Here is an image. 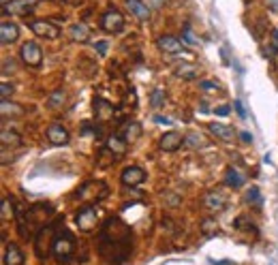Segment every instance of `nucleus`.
<instances>
[{"mask_svg":"<svg viewBox=\"0 0 278 265\" xmlns=\"http://www.w3.org/2000/svg\"><path fill=\"white\" fill-rule=\"evenodd\" d=\"M146 169H141V167L137 165H131V167H126L124 171H122V184L124 186H139V184H144L146 182Z\"/></svg>","mask_w":278,"mask_h":265,"instance_id":"10","label":"nucleus"},{"mask_svg":"<svg viewBox=\"0 0 278 265\" xmlns=\"http://www.w3.org/2000/svg\"><path fill=\"white\" fill-rule=\"evenodd\" d=\"M165 101H167V96H165V92H163V90H160V88H157V90H154V92L150 94V105L152 107H163L165 105Z\"/></svg>","mask_w":278,"mask_h":265,"instance_id":"30","label":"nucleus"},{"mask_svg":"<svg viewBox=\"0 0 278 265\" xmlns=\"http://www.w3.org/2000/svg\"><path fill=\"white\" fill-rule=\"evenodd\" d=\"M240 139L244 141V144H253V135L250 133H240Z\"/></svg>","mask_w":278,"mask_h":265,"instance_id":"42","label":"nucleus"},{"mask_svg":"<svg viewBox=\"0 0 278 265\" xmlns=\"http://www.w3.org/2000/svg\"><path fill=\"white\" fill-rule=\"evenodd\" d=\"M197 75H199L197 64H191V62H186L182 67L176 69V77H180V79H195Z\"/></svg>","mask_w":278,"mask_h":265,"instance_id":"25","label":"nucleus"},{"mask_svg":"<svg viewBox=\"0 0 278 265\" xmlns=\"http://www.w3.org/2000/svg\"><path fill=\"white\" fill-rule=\"evenodd\" d=\"M19 58H22V62L26 64V67L39 69V67H41V62H43L41 45H39L37 41H26L22 45V49H19Z\"/></svg>","mask_w":278,"mask_h":265,"instance_id":"7","label":"nucleus"},{"mask_svg":"<svg viewBox=\"0 0 278 265\" xmlns=\"http://www.w3.org/2000/svg\"><path fill=\"white\" fill-rule=\"evenodd\" d=\"M246 203L248 205H255V208H259L261 205V192L257 186H250L248 192H246Z\"/></svg>","mask_w":278,"mask_h":265,"instance_id":"28","label":"nucleus"},{"mask_svg":"<svg viewBox=\"0 0 278 265\" xmlns=\"http://www.w3.org/2000/svg\"><path fill=\"white\" fill-rule=\"evenodd\" d=\"M15 69V62H13V58H4V62H2V73L6 75L9 71Z\"/></svg>","mask_w":278,"mask_h":265,"instance_id":"37","label":"nucleus"},{"mask_svg":"<svg viewBox=\"0 0 278 265\" xmlns=\"http://www.w3.org/2000/svg\"><path fill=\"white\" fill-rule=\"evenodd\" d=\"M236 227H238V229H246L248 233H250V231H257V229L253 227V223H250L246 216H240V218H236Z\"/></svg>","mask_w":278,"mask_h":265,"instance_id":"34","label":"nucleus"},{"mask_svg":"<svg viewBox=\"0 0 278 265\" xmlns=\"http://www.w3.org/2000/svg\"><path fill=\"white\" fill-rule=\"evenodd\" d=\"M69 37L73 43H88L90 41V26L83 24V22L73 24L69 30Z\"/></svg>","mask_w":278,"mask_h":265,"instance_id":"19","label":"nucleus"},{"mask_svg":"<svg viewBox=\"0 0 278 265\" xmlns=\"http://www.w3.org/2000/svg\"><path fill=\"white\" fill-rule=\"evenodd\" d=\"M103 197H107V186L105 182H101V180H88V182H83L79 186V190H77V199H81V201H101Z\"/></svg>","mask_w":278,"mask_h":265,"instance_id":"3","label":"nucleus"},{"mask_svg":"<svg viewBox=\"0 0 278 265\" xmlns=\"http://www.w3.org/2000/svg\"><path fill=\"white\" fill-rule=\"evenodd\" d=\"M0 92H2V101H9V96L13 94V86L9 81H2V86H0Z\"/></svg>","mask_w":278,"mask_h":265,"instance_id":"35","label":"nucleus"},{"mask_svg":"<svg viewBox=\"0 0 278 265\" xmlns=\"http://www.w3.org/2000/svg\"><path fill=\"white\" fill-rule=\"evenodd\" d=\"M203 205L210 212H221V210L227 208V197H225L223 192H218V190H212V192H208V195L203 197Z\"/></svg>","mask_w":278,"mask_h":265,"instance_id":"16","label":"nucleus"},{"mask_svg":"<svg viewBox=\"0 0 278 265\" xmlns=\"http://www.w3.org/2000/svg\"><path fill=\"white\" fill-rule=\"evenodd\" d=\"M182 146H184V137L178 131H169V133H165L163 137L159 139V148L163 152H176Z\"/></svg>","mask_w":278,"mask_h":265,"instance_id":"12","label":"nucleus"},{"mask_svg":"<svg viewBox=\"0 0 278 265\" xmlns=\"http://www.w3.org/2000/svg\"><path fill=\"white\" fill-rule=\"evenodd\" d=\"M210 128V133L212 135H216L218 139H223V141H231L234 139V128H229V126H225V124H218V122H212V124H208Z\"/></svg>","mask_w":278,"mask_h":265,"instance_id":"22","label":"nucleus"},{"mask_svg":"<svg viewBox=\"0 0 278 265\" xmlns=\"http://www.w3.org/2000/svg\"><path fill=\"white\" fill-rule=\"evenodd\" d=\"M105 148H107V152L112 154L114 158H116V156H124L126 150H128V141L122 137V135H112V137L107 139Z\"/></svg>","mask_w":278,"mask_h":265,"instance_id":"15","label":"nucleus"},{"mask_svg":"<svg viewBox=\"0 0 278 265\" xmlns=\"http://www.w3.org/2000/svg\"><path fill=\"white\" fill-rule=\"evenodd\" d=\"M37 0H11V2H4L2 13L4 15H28V13L35 9Z\"/></svg>","mask_w":278,"mask_h":265,"instance_id":"11","label":"nucleus"},{"mask_svg":"<svg viewBox=\"0 0 278 265\" xmlns=\"http://www.w3.org/2000/svg\"><path fill=\"white\" fill-rule=\"evenodd\" d=\"M131 229L120 218H107L99 233V255L109 263H120L131 255Z\"/></svg>","mask_w":278,"mask_h":265,"instance_id":"1","label":"nucleus"},{"mask_svg":"<svg viewBox=\"0 0 278 265\" xmlns=\"http://www.w3.org/2000/svg\"><path fill=\"white\" fill-rule=\"evenodd\" d=\"M101 28L109 32V35H118V32L124 30V15L116 6H109L101 15Z\"/></svg>","mask_w":278,"mask_h":265,"instance_id":"6","label":"nucleus"},{"mask_svg":"<svg viewBox=\"0 0 278 265\" xmlns=\"http://www.w3.org/2000/svg\"><path fill=\"white\" fill-rule=\"evenodd\" d=\"M45 137L51 146H67L69 144V131L62 124H51L45 131Z\"/></svg>","mask_w":278,"mask_h":265,"instance_id":"13","label":"nucleus"},{"mask_svg":"<svg viewBox=\"0 0 278 265\" xmlns=\"http://www.w3.org/2000/svg\"><path fill=\"white\" fill-rule=\"evenodd\" d=\"M268 4H270V9H272L274 13L278 11V0H268Z\"/></svg>","mask_w":278,"mask_h":265,"instance_id":"44","label":"nucleus"},{"mask_svg":"<svg viewBox=\"0 0 278 265\" xmlns=\"http://www.w3.org/2000/svg\"><path fill=\"white\" fill-rule=\"evenodd\" d=\"M99 218H101L99 208H96V205H86V208H81L79 212H77L75 223H77V227H79V231H83V233H92V231L96 229V225H99Z\"/></svg>","mask_w":278,"mask_h":265,"instance_id":"5","label":"nucleus"},{"mask_svg":"<svg viewBox=\"0 0 278 265\" xmlns=\"http://www.w3.org/2000/svg\"><path fill=\"white\" fill-rule=\"evenodd\" d=\"M4 265H24V253L19 250L17 244H6Z\"/></svg>","mask_w":278,"mask_h":265,"instance_id":"20","label":"nucleus"},{"mask_svg":"<svg viewBox=\"0 0 278 265\" xmlns=\"http://www.w3.org/2000/svg\"><path fill=\"white\" fill-rule=\"evenodd\" d=\"M199 88H201V90H214V92H218V90H221V86H218L216 81H208V79L199 81Z\"/></svg>","mask_w":278,"mask_h":265,"instance_id":"36","label":"nucleus"},{"mask_svg":"<svg viewBox=\"0 0 278 265\" xmlns=\"http://www.w3.org/2000/svg\"><path fill=\"white\" fill-rule=\"evenodd\" d=\"M157 45H159V49L163 51V54H169V56H178V54H182V38H178V37H173V35H163V37H159L157 38Z\"/></svg>","mask_w":278,"mask_h":265,"instance_id":"9","label":"nucleus"},{"mask_svg":"<svg viewBox=\"0 0 278 265\" xmlns=\"http://www.w3.org/2000/svg\"><path fill=\"white\" fill-rule=\"evenodd\" d=\"M64 103H67V92H64V90H56V92H51V94L47 96V107L54 109V112L62 109Z\"/></svg>","mask_w":278,"mask_h":265,"instance_id":"23","label":"nucleus"},{"mask_svg":"<svg viewBox=\"0 0 278 265\" xmlns=\"http://www.w3.org/2000/svg\"><path fill=\"white\" fill-rule=\"evenodd\" d=\"M19 38V26L17 24H13V22H2L0 24V41H2V45H11V43H15Z\"/></svg>","mask_w":278,"mask_h":265,"instance_id":"17","label":"nucleus"},{"mask_svg":"<svg viewBox=\"0 0 278 265\" xmlns=\"http://www.w3.org/2000/svg\"><path fill=\"white\" fill-rule=\"evenodd\" d=\"M163 197H167V203L169 205H178L180 203V199L176 195H171V192H167V195H163Z\"/></svg>","mask_w":278,"mask_h":265,"instance_id":"41","label":"nucleus"},{"mask_svg":"<svg viewBox=\"0 0 278 265\" xmlns=\"http://www.w3.org/2000/svg\"><path fill=\"white\" fill-rule=\"evenodd\" d=\"M234 107H236V112H238V115H240V118H246V112H244V105H242L240 101H236Z\"/></svg>","mask_w":278,"mask_h":265,"instance_id":"40","label":"nucleus"},{"mask_svg":"<svg viewBox=\"0 0 278 265\" xmlns=\"http://www.w3.org/2000/svg\"><path fill=\"white\" fill-rule=\"evenodd\" d=\"M182 43H189V45H199L201 41H199V37L193 32L191 26H184L182 28Z\"/></svg>","mask_w":278,"mask_h":265,"instance_id":"29","label":"nucleus"},{"mask_svg":"<svg viewBox=\"0 0 278 265\" xmlns=\"http://www.w3.org/2000/svg\"><path fill=\"white\" fill-rule=\"evenodd\" d=\"M64 2H69V4H77L79 0H64Z\"/></svg>","mask_w":278,"mask_h":265,"instance_id":"46","label":"nucleus"},{"mask_svg":"<svg viewBox=\"0 0 278 265\" xmlns=\"http://www.w3.org/2000/svg\"><path fill=\"white\" fill-rule=\"evenodd\" d=\"M184 144L189 146V148H201L203 146V139H201V135H199V133H189L184 137Z\"/></svg>","mask_w":278,"mask_h":265,"instance_id":"31","label":"nucleus"},{"mask_svg":"<svg viewBox=\"0 0 278 265\" xmlns=\"http://www.w3.org/2000/svg\"><path fill=\"white\" fill-rule=\"evenodd\" d=\"M54 237H56V231L54 227H41L35 235V253L41 261H45L51 253V244H54Z\"/></svg>","mask_w":278,"mask_h":265,"instance_id":"4","label":"nucleus"},{"mask_svg":"<svg viewBox=\"0 0 278 265\" xmlns=\"http://www.w3.org/2000/svg\"><path fill=\"white\" fill-rule=\"evenodd\" d=\"M0 139H2V146L4 148H9V146H22V137H19L15 131H9V128H2Z\"/></svg>","mask_w":278,"mask_h":265,"instance_id":"26","label":"nucleus"},{"mask_svg":"<svg viewBox=\"0 0 278 265\" xmlns=\"http://www.w3.org/2000/svg\"><path fill=\"white\" fill-rule=\"evenodd\" d=\"M244 182H246V178H244L236 167H227V171H225V184H227L229 189H240V186H244Z\"/></svg>","mask_w":278,"mask_h":265,"instance_id":"21","label":"nucleus"},{"mask_svg":"<svg viewBox=\"0 0 278 265\" xmlns=\"http://www.w3.org/2000/svg\"><path fill=\"white\" fill-rule=\"evenodd\" d=\"M75 248H77V244H75V237L73 233H71L69 229H58L56 231V237H54V244H51V255H54V259L58 263H67L73 259V255H75Z\"/></svg>","mask_w":278,"mask_h":265,"instance_id":"2","label":"nucleus"},{"mask_svg":"<svg viewBox=\"0 0 278 265\" xmlns=\"http://www.w3.org/2000/svg\"><path fill=\"white\" fill-rule=\"evenodd\" d=\"M94 47H96V51H99V56H105L107 54V41H96Z\"/></svg>","mask_w":278,"mask_h":265,"instance_id":"38","label":"nucleus"},{"mask_svg":"<svg viewBox=\"0 0 278 265\" xmlns=\"http://www.w3.org/2000/svg\"><path fill=\"white\" fill-rule=\"evenodd\" d=\"M124 4L139 22H148V19L152 17V9L144 2V0H124Z\"/></svg>","mask_w":278,"mask_h":265,"instance_id":"14","label":"nucleus"},{"mask_svg":"<svg viewBox=\"0 0 278 265\" xmlns=\"http://www.w3.org/2000/svg\"><path fill=\"white\" fill-rule=\"evenodd\" d=\"M28 26L39 38L56 41V38L60 37V26H56L54 22H49V19H32V22H28Z\"/></svg>","mask_w":278,"mask_h":265,"instance_id":"8","label":"nucleus"},{"mask_svg":"<svg viewBox=\"0 0 278 265\" xmlns=\"http://www.w3.org/2000/svg\"><path fill=\"white\" fill-rule=\"evenodd\" d=\"M15 214H13V199L6 195V197H2V218L4 221H9V218H13Z\"/></svg>","mask_w":278,"mask_h":265,"instance_id":"32","label":"nucleus"},{"mask_svg":"<svg viewBox=\"0 0 278 265\" xmlns=\"http://www.w3.org/2000/svg\"><path fill=\"white\" fill-rule=\"evenodd\" d=\"M201 229H203V233H205V235H212V233H214V231L218 229L216 218H205V221L201 223Z\"/></svg>","mask_w":278,"mask_h":265,"instance_id":"33","label":"nucleus"},{"mask_svg":"<svg viewBox=\"0 0 278 265\" xmlns=\"http://www.w3.org/2000/svg\"><path fill=\"white\" fill-rule=\"evenodd\" d=\"M229 112H231L229 105H221V107H216V109H214V114H216V115H221V118H225V115H229Z\"/></svg>","mask_w":278,"mask_h":265,"instance_id":"39","label":"nucleus"},{"mask_svg":"<svg viewBox=\"0 0 278 265\" xmlns=\"http://www.w3.org/2000/svg\"><path fill=\"white\" fill-rule=\"evenodd\" d=\"M214 265H236V263H231V261H214Z\"/></svg>","mask_w":278,"mask_h":265,"instance_id":"45","label":"nucleus"},{"mask_svg":"<svg viewBox=\"0 0 278 265\" xmlns=\"http://www.w3.org/2000/svg\"><path fill=\"white\" fill-rule=\"evenodd\" d=\"M141 135V128H139V124H135V122H128V124L124 126V135H122V137H124L128 144H131V141H135Z\"/></svg>","mask_w":278,"mask_h":265,"instance_id":"27","label":"nucleus"},{"mask_svg":"<svg viewBox=\"0 0 278 265\" xmlns=\"http://www.w3.org/2000/svg\"><path fill=\"white\" fill-rule=\"evenodd\" d=\"M0 112H2L4 118H17V115H22L26 109H24L22 105H17V103L2 101V105H0Z\"/></svg>","mask_w":278,"mask_h":265,"instance_id":"24","label":"nucleus"},{"mask_svg":"<svg viewBox=\"0 0 278 265\" xmlns=\"http://www.w3.org/2000/svg\"><path fill=\"white\" fill-rule=\"evenodd\" d=\"M114 114H116V107L109 101H105V99H94V115H96V120L107 122V120L114 118Z\"/></svg>","mask_w":278,"mask_h":265,"instance_id":"18","label":"nucleus"},{"mask_svg":"<svg viewBox=\"0 0 278 265\" xmlns=\"http://www.w3.org/2000/svg\"><path fill=\"white\" fill-rule=\"evenodd\" d=\"M154 120H157L159 124H171V120H169V118H163V115H157Z\"/></svg>","mask_w":278,"mask_h":265,"instance_id":"43","label":"nucleus"}]
</instances>
